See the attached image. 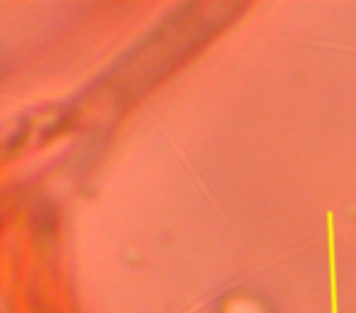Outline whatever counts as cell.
Listing matches in <instances>:
<instances>
[{
  "label": "cell",
  "mask_w": 356,
  "mask_h": 313,
  "mask_svg": "<svg viewBox=\"0 0 356 313\" xmlns=\"http://www.w3.org/2000/svg\"><path fill=\"white\" fill-rule=\"evenodd\" d=\"M244 6H184L168 17L163 25H159L132 49V56H124L115 74L118 79H110L118 84L115 100L137 98L147 89H152L161 76H166L178 61H184L198 45L208 42L210 35L222 30Z\"/></svg>",
  "instance_id": "cell-1"
}]
</instances>
